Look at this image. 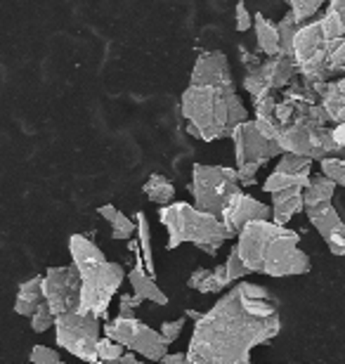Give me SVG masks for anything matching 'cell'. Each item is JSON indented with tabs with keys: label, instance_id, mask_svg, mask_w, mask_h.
Listing matches in <instances>:
<instances>
[{
	"label": "cell",
	"instance_id": "ffe728a7",
	"mask_svg": "<svg viewBox=\"0 0 345 364\" xmlns=\"http://www.w3.org/2000/svg\"><path fill=\"white\" fill-rule=\"evenodd\" d=\"M253 28H255V41H258L260 50L267 57L279 55V33H277V24H272L267 17L262 14H253Z\"/></svg>",
	"mask_w": 345,
	"mask_h": 364
},
{
	"label": "cell",
	"instance_id": "44dd1931",
	"mask_svg": "<svg viewBox=\"0 0 345 364\" xmlns=\"http://www.w3.org/2000/svg\"><path fill=\"white\" fill-rule=\"evenodd\" d=\"M135 235H137V249L142 251L144 270L152 277H156V265H154V251H152V230H149V220H147L142 210L135 213Z\"/></svg>",
	"mask_w": 345,
	"mask_h": 364
},
{
	"label": "cell",
	"instance_id": "e0dca14e",
	"mask_svg": "<svg viewBox=\"0 0 345 364\" xmlns=\"http://www.w3.org/2000/svg\"><path fill=\"white\" fill-rule=\"evenodd\" d=\"M187 287L199 291V294H220L223 289L230 287V279H227L225 265L218 267H199L189 274Z\"/></svg>",
	"mask_w": 345,
	"mask_h": 364
},
{
	"label": "cell",
	"instance_id": "d4e9b609",
	"mask_svg": "<svg viewBox=\"0 0 345 364\" xmlns=\"http://www.w3.org/2000/svg\"><path fill=\"white\" fill-rule=\"evenodd\" d=\"M296 28H298V21L293 17V12L289 10L282 17V21L277 24V33H279V53L282 55H291V46H293V36H296Z\"/></svg>",
	"mask_w": 345,
	"mask_h": 364
},
{
	"label": "cell",
	"instance_id": "e575fe53",
	"mask_svg": "<svg viewBox=\"0 0 345 364\" xmlns=\"http://www.w3.org/2000/svg\"><path fill=\"white\" fill-rule=\"evenodd\" d=\"M182 329H185V317H180V319H171V322H164V324H161L159 333H161V338H164L168 346H173L175 341L180 338Z\"/></svg>",
	"mask_w": 345,
	"mask_h": 364
},
{
	"label": "cell",
	"instance_id": "3957f363",
	"mask_svg": "<svg viewBox=\"0 0 345 364\" xmlns=\"http://www.w3.org/2000/svg\"><path fill=\"white\" fill-rule=\"evenodd\" d=\"M237 251L248 272L296 277L310 272V258L300 251V235L275 220H251L237 232Z\"/></svg>",
	"mask_w": 345,
	"mask_h": 364
},
{
	"label": "cell",
	"instance_id": "8fae6325",
	"mask_svg": "<svg viewBox=\"0 0 345 364\" xmlns=\"http://www.w3.org/2000/svg\"><path fill=\"white\" fill-rule=\"evenodd\" d=\"M298 76L300 74H298V67H296V62H293V57L279 53V55L267 57L265 62H260L253 71H246L244 88L253 100H260L272 90H284L286 85L291 81H296Z\"/></svg>",
	"mask_w": 345,
	"mask_h": 364
},
{
	"label": "cell",
	"instance_id": "ac0fdd59",
	"mask_svg": "<svg viewBox=\"0 0 345 364\" xmlns=\"http://www.w3.org/2000/svg\"><path fill=\"white\" fill-rule=\"evenodd\" d=\"M46 301L43 298V274H36L31 279L21 282L17 289V298H14V312L21 317H31L33 310Z\"/></svg>",
	"mask_w": 345,
	"mask_h": 364
},
{
	"label": "cell",
	"instance_id": "ba28073f",
	"mask_svg": "<svg viewBox=\"0 0 345 364\" xmlns=\"http://www.w3.org/2000/svg\"><path fill=\"white\" fill-rule=\"evenodd\" d=\"M329 48H331V38L324 33L322 28V21H303L296 28V36H293V46H291V55L293 62L298 67L300 78L305 81H327L331 78V71H329L327 57H329Z\"/></svg>",
	"mask_w": 345,
	"mask_h": 364
},
{
	"label": "cell",
	"instance_id": "9a60e30c",
	"mask_svg": "<svg viewBox=\"0 0 345 364\" xmlns=\"http://www.w3.org/2000/svg\"><path fill=\"white\" fill-rule=\"evenodd\" d=\"M130 249H133L135 256H137L135 267L128 272V282H130V287H133V294L142 298V301H152L156 305H168V296L159 289V284L154 282V277L144 270V263H142V258H139L137 244H133Z\"/></svg>",
	"mask_w": 345,
	"mask_h": 364
},
{
	"label": "cell",
	"instance_id": "8d00e7d4",
	"mask_svg": "<svg viewBox=\"0 0 345 364\" xmlns=\"http://www.w3.org/2000/svg\"><path fill=\"white\" fill-rule=\"evenodd\" d=\"M142 305V298L135 294H121L119 301V315L121 317H135V310Z\"/></svg>",
	"mask_w": 345,
	"mask_h": 364
},
{
	"label": "cell",
	"instance_id": "7c38bea8",
	"mask_svg": "<svg viewBox=\"0 0 345 364\" xmlns=\"http://www.w3.org/2000/svg\"><path fill=\"white\" fill-rule=\"evenodd\" d=\"M43 298L55 315L80 310V274L76 265L50 267L43 274Z\"/></svg>",
	"mask_w": 345,
	"mask_h": 364
},
{
	"label": "cell",
	"instance_id": "5bb4252c",
	"mask_svg": "<svg viewBox=\"0 0 345 364\" xmlns=\"http://www.w3.org/2000/svg\"><path fill=\"white\" fill-rule=\"evenodd\" d=\"M220 218H223V223L230 228L232 235L237 237V232L244 228L246 223H251V220H272V208H270L267 203L253 199V196L239 192L230 201V206L220 213Z\"/></svg>",
	"mask_w": 345,
	"mask_h": 364
},
{
	"label": "cell",
	"instance_id": "7402d4cb",
	"mask_svg": "<svg viewBox=\"0 0 345 364\" xmlns=\"http://www.w3.org/2000/svg\"><path fill=\"white\" fill-rule=\"evenodd\" d=\"M142 192L156 206H166V203H171L175 199V185L166 176H159V173H154V176L144 180Z\"/></svg>",
	"mask_w": 345,
	"mask_h": 364
},
{
	"label": "cell",
	"instance_id": "74e56055",
	"mask_svg": "<svg viewBox=\"0 0 345 364\" xmlns=\"http://www.w3.org/2000/svg\"><path fill=\"white\" fill-rule=\"evenodd\" d=\"M239 55H241V62H244V69H246V71H253V69L258 67V64L262 62L258 55L248 53L246 48H239Z\"/></svg>",
	"mask_w": 345,
	"mask_h": 364
},
{
	"label": "cell",
	"instance_id": "7a4b0ae2",
	"mask_svg": "<svg viewBox=\"0 0 345 364\" xmlns=\"http://www.w3.org/2000/svg\"><path fill=\"white\" fill-rule=\"evenodd\" d=\"M180 112L189 133L203 142L230 137L232 130L248 119V109L234 90L232 69L225 53L208 50L196 57L192 83L182 92Z\"/></svg>",
	"mask_w": 345,
	"mask_h": 364
},
{
	"label": "cell",
	"instance_id": "484cf974",
	"mask_svg": "<svg viewBox=\"0 0 345 364\" xmlns=\"http://www.w3.org/2000/svg\"><path fill=\"white\" fill-rule=\"evenodd\" d=\"M109 225H112V239H116V242H128V239L135 237V220H130L121 210H116L112 215Z\"/></svg>",
	"mask_w": 345,
	"mask_h": 364
},
{
	"label": "cell",
	"instance_id": "8992f818",
	"mask_svg": "<svg viewBox=\"0 0 345 364\" xmlns=\"http://www.w3.org/2000/svg\"><path fill=\"white\" fill-rule=\"evenodd\" d=\"M232 140H234V161H237V178L239 185H253L255 173L260 166H265L267 161H272L275 156H282V147L272 137L262 135L258 126L253 121H241L237 128L232 130Z\"/></svg>",
	"mask_w": 345,
	"mask_h": 364
},
{
	"label": "cell",
	"instance_id": "1f68e13d",
	"mask_svg": "<svg viewBox=\"0 0 345 364\" xmlns=\"http://www.w3.org/2000/svg\"><path fill=\"white\" fill-rule=\"evenodd\" d=\"M322 173L331 178L336 185L345 187V159L341 156H324L322 159Z\"/></svg>",
	"mask_w": 345,
	"mask_h": 364
},
{
	"label": "cell",
	"instance_id": "b9f144b4",
	"mask_svg": "<svg viewBox=\"0 0 345 364\" xmlns=\"http://www.w3.org/2000/svg\"><path fill=\"white\" fill-rule=\"evenodd\" d=\"M119 362H126V364H135V362H137V353H123Z\"/></svg>",
	"mask_w": 345,
	"mask_h": 364
},
{
	"label": "cell",
	"instance_id": "d590c367",
	"mask_svg": "<svg viewBox=\"0 0 345 364\" xmlns=\"http://www.w3.org/2000/svg\"><path fill=\"white\" fill-rule=\"evenodd\" d=\"M251 26H253V14L248 12V7H246L244 0H239L237 7H234V28H237L239 33H244Z\"/></svg>",
	"mask_w": 345,
	"mask_h": 364
},
{
	"label": "cell",
	"instance_id": "d6a6232c",
	"mask_svg": "<svg viewBox=\"0 0 345 364\" xmlns=\"http://www.w3.org/2000/svg\"><path fill=\"white\" fill-rule=\"evenodd\" d=\"M225 272H227V279H230V284L244 279L246 274H251V272H248V267L244 265V260H241L237 246L230 251V256H227V260H225Z\"/></svg>",
	"mask_w": 345,
	"mask_h": 364
},
{
	"label": "cell",
	"instance_id": "603a6c76",
	"mask_svg": "<svg viewBox=\"0 0 345 364\" xmlns=\"http://www.w3.org/2000/svg\"><path fill=\"white\" fill-rule=\"evenodd\" d=\"M310 168L307 171H300V173H284V171H275L270 173L267 180L262 182V189L267 194H275L279 189H289V187H305L307 180H310Z\"/></svg>",
	"mask_w": 345,
	"mask_h": 364
},
{
	"label": "cell",
	"instance_id": "2e32d148",
	"mask_svg": "<svg viewBox=\"0 0 345 364\" xmlns=\"http://www.w3.org/2000/svg\"><path fill=\"white\" fill-rule=\"evenodd\" d=\"M303 210V187L279 189L272 194V220L277 225H289L291 218Z\"/></svg>",
	"mask_w": 345,
	"mask_h": 364
},
{
	"label": "cell",
	"instance_id": "4dcf8cb0",
	"mask_svg": "<svg viewBox=\"0 0 345 364\" xmlns=\"http://www.w3.org/2000/svg\"><path fill=\"white\" fill-rule=\"evenodd\" d=\"M327 64H329V71H331V76H336V74H341V71H345V36H343V38L331 41V48H329Z\"/></svg>",
	"mask_w": 345,
	"mask_h": 364
},
{
	"label": "cell",
	"instance_id": "9c48e42d",
	"mask_svg": "<svg viewBox=\"0 0 345 364\" xmlns=\"http://www.w3.org/2000/svg\"><path fill=\"white\" fill-rule=\"evenodd\" d=\"M102 326L100 317L85 310L62 312L55 317V341L62 350L85 362H97V341Z\"/></svg>",
	"mask_w": 345,
	"mask_h": 364
},
{
	"label": "cell",
	"instance_id": "83f0119b",
	"mask_svg": "<svg viewBox=\"0 0 345 364\" xmlns=\"http://www.w3.org/2000/svg\"><path fill=\"white\" fill-rule=\"evenodd\" d=\"M310 166H312V159H310V156L293 154V151H282V159H279V164H277V168H275V171L300 173V171H307Z\"/></svg>",
	"mask_w": 345,
	"mask_h": 364
},
{
	"label": "cell",
	"instance_id": "f1b7e54d",
	"mask_svg": "<svg viewBox=\"0 0 345 364\" xmlns=\"http://www.w3.org/2000/svg\"><path fill=\"white\" fill-rule=\"evenodd\" d=\"M55 317L57 315H55L53 310H50V305L43 301L38 308L33 310V315L28 317V319H31V329L36 333H46L48 329H53V326H55Z\"/></svg>",
	"mask_w": 345,
	"mask_h": 364
},
{
	"label": "cell",
	"instance_id": "7bdbcfd3",
	"mask_svg": "<svg viewBox=\"0 0 345 364\" xmlns=\"http://www.w3.org/2000/svg\"><path fill=\"white\" fill-rule=\"evenodd\" d=\"M336 85H339V90L345 95V76L343 78H336Z\"/></svg>",
	"mask_w": 345,
	"mask_h": 364
},
{
	"label": "cell",
	"instance_id": "30bf717a",
	"mask_svg": "<svg viewBox=\"0 0 345 364\" xmlns=\"http://www.w3.org/2000/svg\"><path fill=\"white\" fill-rule=\"evenodd\" d=\"M105 336L119 341L123 348L142 355L144 360L161 362V358L168 353V343L161 338L159 331H154L152 326L139 322L137 317H116L109 319L105 324Z\"/></svg>",
	"mask_w": 345,
	"mask_h": 364
},
{
	"label": "cell",
	"instance_id": "4fadbf2b",
	"mask_svg": "<svg viewBox=\"0 0 345 364\" xmlns=\"http://www.w3.org/2000/svg\"><path fill=\"white\" fill-rule=\"evenodd\" d=\"M305 210H307V218H310V225L327 242L329 251H331L334 256H345V223L341 220L334 203L322 201V203H314V206H307Z\"/></svg>",
	"mask_w": 345,
	"mask_h": 364
},
{
	"label": "cell",
	"instance_id": "f546056e",
	"mask_svg": "<svg viewBox=\"0 0 345 364\" xmlns=\"http://www.w3.org/2000/svg\"><path fill=\"white\" fill-rule=\"evenodd\" d=\"M123 353H126V350H123V346L119 343V341H114L109 336H105V338L100 336V341H97V362H119Z\"/></svg>",
	"mask_w": 345,
	"mask_h": 364
},
{
	"label": "cell",
	"instance_id": "5b68a950",
	"mask_svg": "<svg viewBox=\"0 0 345 364\" xmlns=\"http://www.w3.org/2000/svg\"><path fill=\"white\" fill-rule=\"evenodd\" d=\"M159 220L168 232V249H178L182 244H194L206 256L216 258L220 246L227 239H234L230 228L223 223V218L216 213H206V210L185 201H171L166 206H161Z\"/></svg>",
	"mask_w": 345,
	"mask_h": 364
},
{
	"label": "cell",
	"instance_id": "6da1fadb",
	"mask_svg": "<svg viewBox=\"0 0 345 364\" xmlns=\"http://www.w3.org/2000/svg\"><path fill=\"white\" fill-rule=\"evenodd\" d=\"M282 331L277 301L260 284H239L199 315L187 348L189 364H246Z\"/></svg>",
	"mask_w": 345,
	"mask_h": 364
},
{
	"label": "cell",
	"instance_id": "ab89813d",
	"mask_svg": "<svg viewBox=\"0 0 345 364\" xmlns=\"http://www.w3.org/2000/svg\"><path fill=\"white\" fill-rule=\"evenodd\" d=\"M161 362L164 364H182V362H187V353H175V355H164L161 358Z\"/></svg>",
	"mask_w": 345,
	"mask_h": 364
},
{
	"label": "cell",
	"instance_id": "ee69618b",
	"mask_svg": "<svg viewBox=\"0 0 345 364\" xmlns=\"http://www.w3.org/2000/svg\"><path fill=\"white\" fill-rule=\"evenodd\" d=\"M201 312H196V310H187V317H192V319H199Z\"/></svg>",
	"mask_w": 345,
	"mask_h": 364
},
{
	"label": "cell",
	"instance_id": "836d02e7",
	"mask_svg": "<svg viewBox=\"0 0 345 364\" xmlns=\"http://www.w3.org/2000/svg\"><path fill=\"white\" fill-rule=\"evenodd\" d=\"M28 360H31L33 364H60L62 355L57 350H53V348H48V346H33Z\"/></svg>",
	"mask_w": 345,
	"mask_h": 364
},
{
	"label": "cell",
	"instance_id": "d6986e66",
	"mask_svg": "<svg viewBox=\"0 0 345 364\" xmlns=\"http://www.w3.org/2000/svg\"><path fill=\"white\" fill-rule=\"evenodd\" d=\"M336 182L319 173V176H310L307 185L303 187V208L307 206H314V203H322V201H331L334 194H336Z\"/></svg>",
	"mask_w": 345,
	"mask_h": 364
},
{
	"label": "cell",
	"instance_id": "4316f807",
	"mask_svg": "<svg viewBox=\"0 0 345 364\" xmlns=\"http://www.w3.org/2000/svg\"><path fill=\"white\" fill-rule=\"evenodd\" d=\"M286 3L291 5V12L298 24H303V21H310L314 14L319 12V7L324 5L327 0H286Z\"/></svg>",
	"mask_w": 345,
	"mask_h": 364
},
{
	"label": "cell",
	"instance_id": "f35d334b",
	"mask_svg": "<svg viewBox=\"0 0 345 364\" xmlns=\"http://www.w3.org/2000/svg\"><path fill=\"white\" fill-rule=\"evenodd\" d=\"M331 137H334L336 147H339V151H341L345 147V121L334 123V126H331Z\"/></svg>",
	"mask_w": 345,
	"mask_h": 364
},
{
	"label": "cell",
	"instance_id": "cb8c5ba5",
	"mask_svg": "<svg viewBox=\"0 0 345 364\" xmlns=\"http://www.w3.org/2000/svg\"><path fill=\"white\" fill-rule=\"evenodd\" d=\"M322 28L331 41L343 38L345 36V0H331L329 10L324 12V17L319 19Z\"/></svg>",
	"mask_w": 345,
	"mask_h": 364
},
{
	"label": "cell",
	"instance_id": "52a82bcc",
	"mask_svg": "<svg viewBox=\"0 0 345 364\" xmlns=\"http://www.w3.org/2000/svg\"><path fill=\"white\" fill-rule=\"evenodd\" d=\"M189 189L194 196V206L216 215L223 213L234 196L241 192L237 168L203 164H196L192 168V187Z\"/></svg>",
	"mask_w": 345,
	"mask_h": 364
},
{
	"label": "cell",
	"instance_id": "277c9868",
	"mask_svg": "<svg viewBox=\"0 0 345 364\" xmlns=\"http://www.w3.org/2000/svg\"><path fill=\"white\" fill-rule=\"evenodd\" d=\"M69 253L71 263L80 274V310L92 312L102 319L126 279V272L119 263H109L105 251L83 235H71Z\"/></svg>",
	"mask_w": 345,
	"mask_h": 364
},
{
	"label": "cell",
	"instance_id": "60d3db41",
	"mask_svg": "<svg viewBox=\"0 0 345 364\" xmlns=\"http://www.w3.org/2000/svg\"><path fill=\"white\" fill-rule=\"evenodd\" d=\"M116 210H119V208H116L114 203H105V206H100V208H97V213L109 223V220H112V215L116 213Z\"/></svg>",
	"mask_w": 345,
	"mask_h": 364
}]
</instances>
